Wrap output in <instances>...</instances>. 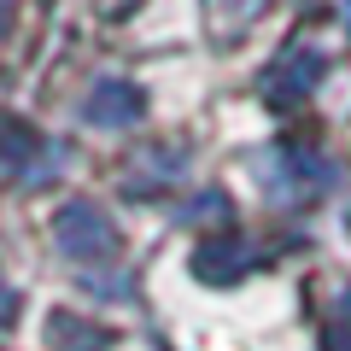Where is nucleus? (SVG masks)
<instances>
[{"label": "nucleus", "mask_w": 351, "mask_h": 351, "mask_svg": "<svg viewBox=\"0 0 351 351\" xmlns=\"http://www.w3.org/2000/svg\"><path fill=\"white\" fill-rule=\"evenodd\" d=\"M53 240H59L64 258H112V252H117L112 217H106L100 205H88V199L64 205V211L53 217Z\"/></svg>", "instance_id": "f257e3e1"}, {"label": "nucleus", "mask_w": 351, "mask_h": 351, "mask_svg": "<svg viewBox=\"0 0 351 351\" xmlns=\"http://www.w3.org/2000/svg\"><path fill=\"white\" fill-rule=\"evenodd\" d=\"M53 339H71L64 351H100V334L94 328H76L71 316H53Z\"/></svg>", "instance_id": "39448f33"}, {"label": "nucleus", "mask_w": 351, "mask_h": 351, "mask_svg": "<svg viewBox=\"0 0 351 351\" xmlns=\"http://www.w3.org/2000/svg\"><path fill=\"white\" fill-rule=\"evenodd\" d=\"M346 311H351V299H346Z\"/></svg>", "instance_id": "0eeeda50"}, {"label": "nucleus", "mask_w": 351, "mask_h": 351, "mask_svg": "<svg viewBox=\"0 0 351 351\" xmlns=\"http://www.w3.org/2000/svg\"><path fill=\"white\" fill-rule=\"evenodd\" d=\"M29 152H41V141L29 135L24 123H12V117H0V164H24Z\"/></svg>", "instance_id": "20e7f679"}, {"label": "nucleus", "mask_w": 351, "mask_h": 351, "mask_svg": "<svg viewBox=\"0 0 351 351\" xmlns=\"http://www.w3.org/2000/svg\"><path fill=\"white\" fill-rule=\"evenodd\" d=\"M316 76H322V59H316V53H299V59L287 53V59H281V76L269 82V94H287V88H293V94H304Z\"/></svg>", "instance_id": "7ed1b4c3"}, {"label": "nucleus", "mask_w": 351, "mask_h": 351, "mask_svg": "<svg viewBox=\"0 0 351 351\" xmlns=\"http://www.w3.org/2000/svg\"><path fill=\"white\" fill-rule=\"evenodd\" d=\"M141 88H129V82H100L94 94H88V123H106V129H123V123H135L141 117Z\"/></svg>", "instance_id": "f03ea898"}, {"label": "nucleus", "mask_w": 351, "mask_h": 351, "mask_svg": "<svg viewBox=\"0 0 351 351\" xmlns=\"http://www.w3.org/2000/svg\"><path fill=\"white\" fill-rule=\"evenodd\" d=\"M334 351H351V334H346V339H334Z\"/></svg>", "instance_id": "423d86ee"}]
</instances>
